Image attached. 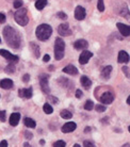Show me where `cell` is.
Here are the masks:
<instances>
[{
    "label": "cell",
    "mask_w": 130,
    "mask_h": 147,
    "mask_svg": "<svg viewBox=\"0 0 130 147\" xmlns=\"http://www.w3.org/2000/svg\"><path fill=\"white\" fill-rule=\"evenodd\" d=\"M3 36L7 44L10 47L14 49H18L22 45V36L17 30H15L13 27L7 26L3 29Z\"/></svg>",
    "instance_id": "1"
},
{
    "label": "cell",
    "mask_w": 130,
    "mask_h": 147,
    "mask_svg": "<svg viewBox=\"0 0 130 147\" xmlns=\"http://www.w3.org/2000/svg\"><path fill=\"white\" fill-rule=\"evenodd\" d=\"M52 33V28L47 24H42L36 28V31H35V34H36V37L42 42H45L47 40L49 37L51 36Z\"/></svg>",
    "instance_id": "2"
},
{
    "label": "cell",
    "mask_w": 130,
    "mask_h": 147,
    "mask_svg": "<svg viewBox=\"0 0 130 147\" xmlns=\"http://www.w3.org/2000/svg\"><path fill=\"white\" fill-rule=\"evenodd\" d=\"M28 11L27 9H18V11L15 12L14 18L15 22L18 24L19 26H26L27 24L29 22V18H28Z\"/></svg>",
    "instance_id": "3"
},
{
    "label": "cell",
    "mask_w": 130,
    "mask_h": 147,
    "mask_svg": "<svg viewBox=\"0 0 130 147\" xmlns=\"http://www.w3.org/2000/svg\"><path fill=\"white\" fill-rule=\"evenodd\" d=\"M64 49H65V43L61 37H58L55 42V58L56 60H62L64 58Z\"/></svg>",
    "instance_id": "4"
},
{
    "label": "cell",
    "mask_w": 130,
    "mask_h": 147,
    "mask_svg": "<svg viewBox=\"0 0 130 147\" xmlns=\"http://www.w3.org/2000/svg\"><path fill=\"white\" fill-rule=\"evenodd\" d=\"M40 84H41L42 91L46 94H49L50 92V88H49L48 84V75H45V74H42L40 76Z\"/></svg>",
    "instance_id": "5"
},
{
    "label": "cell",
    "mask_w": 130,
    "mask_h": 147,
    "mask_svg": "<svg viewBox=\"0 0 130 147\" xmlns=\"http://www.w3.org/2000/svg\"><path fill=\"white\" fill-rule=\"evenodd\" d=\"M0 55H2L3 58H5L7 60H9L11 63L18 62V60H19V58L17 57V55H12L11 52H9L7 50H5V49H0Z\"/></svg>",
    "instance_id": "6"
},
{
    "label": "cell",
    "mask_w": 130,
    "mask_h": 147,
    "mask_svg": "<svg viewBox=\"0 0 130 147\" xmlns=\"http://www.w3.org/2000/svg\"><path fill=\"white\" fill-rule=\"evenodd\" d=\"M58 33L61 35V36H68L71 34V30L68 26V24H61L58 28Z\"/></svg>",
    "instance_id": "7"
},
{
    "label": "cell",
    "mask_w": 130,
    "mask_h": 147,
    "mask_svg": "<svg viewBox=\"0 0 130 147\" xmlns=\"http://www.w3.org/2000/svg\"><path fill=\"white\" fill-rule=\"evenodd\" d=\"M86 16V9L81 5H78V7L75 9V18L77 20H83Z\"/></svg>",
    "instance_id": "8"
},
{
    "label": "cell",
    "mask_w": 130,
    "mask_h": 147,
    "mask_svg": "<svg viewBox=\"0 0 130 147\" xmlns=\"http://www.w3.org/2000/svg\"><path fill=\"white\" fill-rule=\"evenodd\" d=\"M99 100H100V102L104 103V105H110V103L114 100V95H113L111 92H106L99 97Z\"/></svg>",
    "instance_id": "9"
},
{
    "label": "cell",
    "mask_w": 130,
    "mask_h": 147,
    "mask_svg": "<svg viewBox=\"0 0 130 147\" xmlns=\"http://www.w3.org/2000/svg\"><path fill=\"white\" fill-rule=\"evenodd\" d=\"M93 57V53L91 51H88V50H84V51L82 52L80 57H79V63L82 64V65H84L86 63L89 62V60L91 59Z\"/></svg>",
    "instance_id": "10"
},
{
    "label": "cell",
    "mask_w": 130,
    "mask_h": 147,
    "mask_svg": "<svg viewBox=\"0 0 130 147\" xmlns=\"http://www.w3.org/2000/svg\"><path fill=\"white\" fill-rule=\"evenodd\" d=\"M116 27L119 28V32L123 36H129L130 35V26H127V25L122 24V22H117Z\"/></svg>",
    "instance_id": "11"
},
{
    "label": "cell",
    "mask_w": 130,
    "mask_h": 147,
    "mask_svg": "<svg viewBox=\"0 0 130 147\" xmlns=\"http://www.w3.org/2000/svg\"><path fill=\"white\" fill-rule=\"evenodd\" d=\"M76 128H77V125L75 124L74 121H69V123H66V124L62 127V132H64V133L73 132L74 130H76Z\"/></svg>",
    "instance_id": "12"
},
{
    "label": "cell",
    "mask_w": 130,
    "mask_h": 147,
    "mask_svg": "<svg viewBox=\"0 0 130 147\" xmlns=\"http://www.w3.org/2000/svg\"><path fill=\"white\" fill-rule=\"evenodd\" d=\"M88 46H89V43L86 40H76L74 44L75 49H77V50H84L88 48Z\"/></svg>",
    "instance_id": "13"
},
{
    "label": "cell",
    "mask_w": 130,
    "mask_h": 147,
    "mask_svg": "<svg viewBox=\"0 0 130 147\" xmlns=\"http://www.w3.org/2000/svg\"><path fill=\"white\" fill-rule=\"evenodd\" d=\"M129 60H130V55L125 50H121L119 52V58H117L119 63H128Z\"/></svg>",
    "instance_id": "14"
},
{
    "label": "cell",
    "mask_w": 130,
    "mask_h": 147,
    "mask_svg": "<svg viewBox=\"0 0 130 147\" xmlns=\"http://www.w3.org/2000/svg\"><path fill=\"white\" fill-rule=\"evenodd\" d=\"M19 119H20V114H19L18 112L12 113L11 116H10V125L13 126V127L17 126L19 123Z\"/></svg>",
    "instance_id": "15"
},
{
    "label": "cell",
    "mask_w": 130,
    "mask_h": 147,
    "mask_svg": "<svg viewBox=\"0 0 130 147\" xmlns=\"http://www.w3.org/2000/svg\"><path fill=\"white\" fill-rule=\"evenodd\" d=\"M18 95L20 97H24V98H27V99H29L32 97V88H22V90H19L18 91Z\"/></svg>",
    "instance_id": "16"
},
{
    "label": "cell",
    "mask_w": 130,
    "mask_h": 147,
    "mask_svg": "<svg viewBox=\"0 0 130 147\" xmlns=\"http://www.w3.org/2000/svg\"><path fill=\"white\" fill-rule=\"evenodd\" d=\"M63 71L65 74L71 75V76H75V75H77V74H78V69H77V67L74 66V65H71V64H68L67 66L64 67Z\"/></svg>",
    "instance_id": "17"
},
{
    "label": "cell",
    "mask_w": 130,
    "mask_h": 147,
    "mask_svg": "<svg viewBox=\"0 0 130 147\" xmlns=\"http://www.w3.org/2000/svg\"><path fill=\"white\" fill-rule=\"evenodd\" d=\"M112 70H113V68H112L111 65L106 66L104 69H102V71H101V78H102V79H104V80H108V79H110V76H111Z\"/></svg>",
    "instance_id": "18"
},
{
    "label": "cell",
    "mask_w": 130,
    "mask_h": 147,
    "mask_svg": "<svg viewBox=\"0 0 130 147\" xmlns=\"http://www.w3.org/2000/svg\"><path fill=\"white\" fill-rule=\"evenodd\" d=\"M13 81L11 79H2L0 81V88H4V90H10L13 88Z\"/></svg>",
    "instance_id": "19"
},
{
    "label": "cell",
    "mask_w": 130,
    "mask_h": 147,
    "mask_svg": "<svg viewBox=\"0 0 130 147\" xmlns=\"http://www.w3.org/2000/svg\"><path fill=\"white\" fill-rule=\"evenodd\" d=\"M30 49H31V51L33 52V55L35 58H40V55H41V50H40L38 45L33 43V42H31V43H30Z\"/></svg>",
    "instance_id": "20"
},
{
    "label": "cell",
    "mask_w": 130,
    "mask_h": 147,
    "mask_svg": "<svg viewBox=\"0 0 130 147\" xmlns=\"http://www.w3.org/2000/svg\"><path fill=\"white\" fill-rule=\"evenodd\" d=\"M80 82H81V85L86 88V90H89V88H91V85H92L91 79H90L89 77H86V76H82L81 79H80Z\"/></svg>",
    "instance_id": "21"
},
{
    "label": "cell",
    "mask_w": 130,
    "mask_h": 147,
    "mask_svg": "<svg viewBox=\"0 0 130 147\" xmlns=\"http://www.w3.org/2000/svg\"><path fill=\"white\" fill-rule=\"evenodd\" d=\"M24 123H25V125L28 127V128H35V126H36V123L32 119V118H29V117H26L24 119Z\"/></svg>",
    "instance_id": "22"
},
{
    "label": "cell",
    "mask_w": 130,
    "mask_h": 147,
    "mask_svg": "<svg viewBox=\"0 0 130 147\" xmlns=\"http://www.w3.org/2000/svg\"><path fill=\"white\" fill-rule=\"evenodd\" d=\"M121 16L122 17H124V18H126L128 22H130V13H129V10H128V7H126V5H124V9L121 11Z\"/></svg>",
    "instance_id": "23"
},
{
    "label": "cell",
    "mask_w": 130,
    "mask_h": 147,
    "mask_svg": "<svg viewBox=\"0 0 130 147\" xmlns=\"http://www.w3.org/2000/svg\"><path fill=\"white\" fill-rule=\"evenodd\" d=\"M46 5H47V0H36V2H35V7L38 11L43 10Z\"/></svg>",
    "instance_id": "24"
},
{
    "label": "cell",
    "mask_w": 130,
    "mask_h": 147,
    "mask_svg": "<svg viewBox=\"0 0 130 147\" xmlns=\"http://www.w3.org/2000/svg\"><path fill=\"white\" fill-rule=\"evenodd\" d=\"M60 115H61V117L64 118V119H71V118L73 117V114L68 110H62L61 113H60Z\"/></svg>",
    "instance_id": "25"
},
{
    "label": "cell",
    "mask_w": 130,
    "mask_h": 147,
    "mask_svg": "<svg viewBox=\"0 0 130 147\" xmlns=\"http://www.w3.org/2000/svg\"><path fill=\"white\" fill-rule=\"evenodd\" d=\"M43 110L46 114H51L53 112V108L49 105V103H45L44 106H43Z\"/></svg>",
    "instance_id": "26"
},
{
    "label": "cell",
    "mask_w": 130,
    "mask_h": 147,
    "mask_svg": "<svg viewBox=\"0 0 130 147\" xmlns=\"http://www.w3.org/2000/svg\"><path fill=\"white\" fill-rule=\"evenodd\" d=\"M4 70H5V73H7V74H14V71H15L14 63H10V64L5 67V69H4Z\"/></svg>",
    "instance_id": "27"
},
{
    "label": "cell",
    "mask_w": 130,
    "mask_h": 147,
    "mask_svg": "<svg viewBox=\"0 0 130 147\" xmlns=\"http://www.w3.org/2000/svg\"><path fill=\"white\" fill-rule=\"evenodd\" d=\"M58 83H59L61 86H67V84H68V79L64 77H61L58 79Z\"/></svg>",
    "instance_id": "28"
},
{
    "label": "cell",
    "mask_w": 130,
    "mask_h": 147,
    "mask_svg": "<svg viewBox=\"0 0 130 147\" xmlns=\"http://www.w3.org/2000/svg\"><path fill=\"white\" fill-rule=\"evenodd\" d=\"M84 109H86V111H91L94 109V102L92 101V100H88L86 102V105H84Z\"/></svg>",
    "instance_id": "29"
},
{
    "label": "cell",
    "mask_w": 130,
    "mask_h": 147,
    "mask_svg": "<svg viewBox=\"0 0 130 147\" xmlns=\"http://www.w3.org/2000/svg\"><path fill=\"white\" fill-rule=\"evenodd\" d=\"M97 7H98V11H99V12H104V0H98V4H97Z\"/></svg>",
    "instance_id": "30"
},
{
    "label": "cell",
    "mask_w": 130,
    "mask_h": 147,
    "mask_svg": "<svg viewBox=\"0 0 130 147\" xmlns=\"http://www.w3.org/2000/svg\"><path fill=\"white\" fill-rule=\"evenodd\" d=\"M13 5H14L15 9H20L22 7V0H15Z\"/></svg>",
    "instance_id": "31"
},
{
    "label": "cell",
    "mask_w": 130,
    "mask_h": 147,
    "mask_svg": "<svg viewBox=\"0 0 130 147\" xmlns=\"http://www.w3.org/2000/svg\"><path fill=\"white\" fill-rule=\"evenodd\" d=\"M66 146V144L64 141H57L56 143L53 144V147H65Z\"/></svg>",
    "instance_id": "32"
},
{
    "label": "cell",
    "mask_w": 130,
    "mask_h": 147,
    "mask_svg": "<svg viewBox=\"0 0 130 147\" xmlns=\"http://www.w3.org/2000/svg\"><path fill=\"white\" fill-rule=\"evenodd\" d=\"M57 17L60 19H67V15L64 12H58L57 13Z\"/></svg>",
    "instance_id": "33"
},
{
    "label": "cell",
    "mask_w": 130,
    "mask_h": 147,
    "mask_svg": "<svg viewBox=\"0 0 130 147\" xmlns=\"http://www.w3.org/2000/svg\"><path fill=\"white\" fill-rule=\"evenodd\" d=\"M107 110V108L104 107V105H97L96 106V111L97 112H104Z\"/></svg>",
    "instance_id": "34"
},
{
    "label": "cell",
    "mask_w": 130,
    "mask_h": 147,
    "mask_svg": "<svg viewBox=\"0 0 130 147\" xmlns=\"http://www.w3.org/2000/svg\"><path fill=\"white\" fill-rule=\"evenodd\" d=\"M5 117H7L5 111H0V121H5Z\"/></svg>",
    "instance_id": "35"
},
{
    "label": "cell",
    "mask_w": 130,
    "mask_h": 147,
    "mask_svg": "<svg viewBox=\"0 0 130 147\" xmlns=\"http://www.w3.org/2000/svg\"><path fill=\"white\" fill-rule=\"evenodd\" d=\"M83 147H96L94 145V143L90 142V141H84L83 142Z\"/></svg>",
    "instance_id": "36"
},
{
    "label": "cell",
    "mask_w": 130,
    "mask_h": 147,
    "mask_svg": "<svg viewBox=\"0 0 130 147\" xmlns=\"http://www.w3.org/2000/svg\"><path fill=\"white\" fill-rule=\"evenodd\" d=\"M48 100L52 103H58V101H59L57 97H55V96H50V95L48 96Z\"/></svg>",
    "instance_id": "37"
},
{
    "label": "cell",
    "mask_w": 130,
    "mask_h": 147,
    "mask_svg": "<svg viewBox=\"0 0 130 147\" xmlns=\"http://www.w3.org/2000/svg\"><path fill=\"white\" fill-rule=\"evenodd\" d=\"M25 136H26L27 140H31V139L33 138V134L30 132V131H26V132H25Z\"/></svg>",
    "instance_id": "38"
},
{
    "label": "cell",
    "mask_w": 130,
    "mask_h": 147,
    "mask_svg": "<svg viewBox=\"0 0 130 147\" xmlns=\"http://www.w3.org/2000/svg\"><path fill=\"white\" fill-rule=\"evenodd\" d=\"M29 80H30V75L29 74H26V75H24V77H22V81L24 82H29Z\"/></svg>",
    "instance_id": "39"
},
{
    "label": "cell",
    "mask_w": 130,
    "mask_h": 147,
    "mask_svg": "<svg viewBox=\"0 0 130 147\" xmlns=\"http://www.w3.org/2000/svg\"><path fill=\"white\" fill-rule=\"evenodd\" d=\"M5 22V15L3 13H0V24Z\"/></svg>",
    "instance_id": "40"
},
{
    "label": "cell",
    "mask_w": 130,
    "mask_h": 147,
    "mask_svg": "<svg viewBox=\"0 0 130 147\" xmlns=\"http://www.w3.org/2000/svg\"><path fill=\"white\" fill-rule=\"evenodd\" d=\"M82 95H83V94H82V91H80V90H77V91H76V97H77V98H81Z\"/></svg>",
    "instance_id": "41"
},
{
    "label": "cell",
    "mask_w": 130,
    "mask_h": 147,
    "mask_svg": "<svg viewBox=\"0 0 130 147\" xmlns=\"http://www.w3.org/2000/svg\"><path fill=\"white\" fill-rule=\"evenodd\" d=\"M0 147H7V142L5 140L0 142Z\"/></svg>",
    "instance_id": "42"
},
{
    "label": "cell",
    "mask_w": 130,
    "mask_h": 147,
    "mask_svg": "<svg viewBox=\"0 0 130 147\" xmlns=\"http://www.w3.org/2000/svg\"><path fill=\"white\" fill-rule=\"evenodd\" d=\"M49 60H50V55H45L44 58H43V61H44V62H49Z\"/></svg>",
    "instance_id": "43"
},
{
    "label": "cell",
    "mask_w": 130,
    "mask_h": 147,
    "mask_svg": "<svg viewBox=\"0 0 130 147\" xmlns=\"http://www.w3.org/2000/svg\"><path fill=\"white\" fill-rule=\"evenodd\" d=\"M122 70H123V71H124V74H125V75H126L127 77H128V68H127L126 66H124V67H123V69H122Z\"/></svg>",
    "instance_id": "44"
},
{
    "label": "cell",
    "mask_w": 130,
    "mask_h": 147,
    "mask_svg": "<svg viewBox=\"0 0 130 147\" xmlns=\"http://www.w3.org/2000/svg\"><path fill=\"white\" fill-rule=\"evenodd\" d=\"M84 132H86V133H88V132H91V128H90V127H86V128L84 129Z\"/></svg>",
    "instance_id": "45"
},
{
    "label": "cell",
    "mask_w": 130,
    "mask_h": 147,
    "mask_svg": "<svg viewBox=\"0 0 130 147\" xmlns=\"http://www.w3.org/2000/svg\"><path fill=\"white\" fill-rule=\"evenodd\" d=\"M24 147H32V146H31V145H30L28 142H26V143L24 144Z\"/></svg>",
    "instance_id": "46"
},
{
    "label": "cell",
    "mask_w": 130,
    "mask_h": 147,
    "mask_svg": "<svg viewBox=\"0 0 130 147\" xmlns=\"http://www.w3.org/2000/svg\"><path fill=\"white\" fill-rule=\"evenodd\" d=\"M122 147H130V144L129 143H126L125 145H123Z\"/></svg>",
    "instance_id": "47"
},
{
    "label": "cell",
    "mask_w": 130,
    "mask_h": 147,
    "mask_svg": "<svg viewBox=\"0 0 130 147\" xmlns=\"http://www.w3.org/2000/svg\"><path fill=\"white\" fill-rule=\"evenodd\" d=\"M40 144H41V145H44V144H45V141L44 140H41V141H40Z\"/></svg>",
    "instance_id": "48"
},
{
    "label": "cell",
    "mask_w": 130,
    "mask_h": 147,
    "mask_svg": "<svg viewBox=\"0 0 130 147\" xmlns=\"http://www.w3.org/2000/svg\"><path fill=\"white\" fill-rule=\"evenodd\" d=\"M127 103H128V105H130V96L127 98Z\"/></svg>",
    "instance_id": "49"
},
{
    "label": "cell",
    "mask_w": 130,
    "mask_h": 147,
    "mask_svg": "<svg viewBox=\"0 0 130 147\" xmlns=\"http://www.w3.org/2000/svg\"><path fill=\"white\" fill-rule=\"evenodd\" d=\"M74 147H81V146H80V145H79V144H75V145H74Z\"/></svg>",
    "instance_id": "50"
},
{
    "label": "cell",
    "mask_w": 130,
    "mask_h": 147,
    "mask_svg": "<svg viewBox=\"0 0 130 147\" xmlns=\"http://www.w3.org/2000/svg\"><path fill=\"white\" fill-rule=\"evenodd\" d=\"M49 69H55V66H52V65L51 66H49Z\"/></svg>",
    "instance_id": "51"
},
{
    "label": "cell",
    "mask_w": 130,
    "mask_h": 147,
    "mask_svg": "<svg viewBox=\"0 0 130 147\" xmlns=\"http://www.w3.org/2000/svg\"><path fill=\"white\" fill-rule=\"evenodd\" d=\"M128 130H129V132H130V126H129V127H128Z\"/></svg>",
    "instance_id": "52"
},
{
    "label": "cell",
    "mask_w": 130,
    "mask_h": 147,
    "mask_svg": "<svg viewBox=\"0 0 130 147\" xmlns=\"http://www.w3.org/2000/svg\"><path fill=\"white\" fill-rule=\"evenodd\" d=\"M0 43H1V38H0Z\"/></svg>",
    "instance_id": "53"
},
{
    "label": "cell",
    "mask_w": 130,
    "mask_h": 147,
    "mask_svg": "<svg viewBox=\"0 0 130 147\" xmlns=\"http://www.w3.org/2000/svg\"><path fill=\"white\" fill-rule=\"evenodd\" d=\"M128 1H129V2H130V0H128Z\"/></svg>",
    "instance_id": "54"
}]
</instances>
